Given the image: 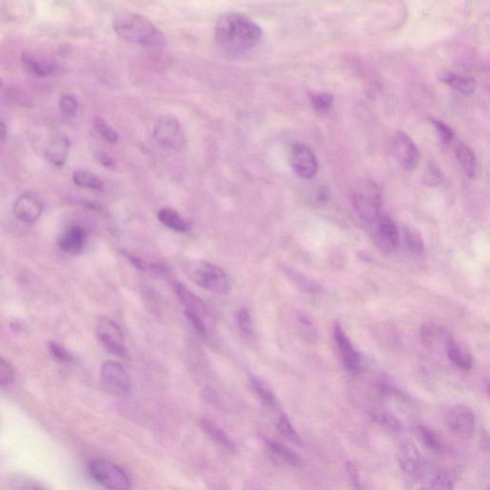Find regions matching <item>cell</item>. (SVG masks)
<instances>
[{"instance_id": "35", "label": "cell", "mask_w": 490, "mask_h": 490, "mask_svg": "<svg viewBox=\"0 0 490 490\" xmlns=\"http://www.w3.org/2000/svg\"><path fill=\"white\" fill-rule=\"evenodd\" d=\"M238 330L246 338H251L254 334L253 320L247 308H240L237 313Z\"/></svg>"}, {"instance_id": "4", "label": "cell", "mask_w": 490, "mask_h": 490, "mask_svg": "<svg viewBox=\"0 0 490 490\" xmlns=\"http://www.w3.org/2000/svg\"><path fill=\"white\" fill-rule=\"evenodd\" d=\"M89 469L92 478L105 489H132L129 476L122 467L114 462L104 459H94L89 462Z\"/></svg>"}, {"instance_id": "27", "label": "cell", "mask_w": 490, "mask_h": 490, "mask_svg": "<svg viewBox=\"0 0 490 490\" xmlns=\"http://www.w3.org/2000/svg\"><path fill=\"white\" fill-rule=\"evenodd\" d=\"M73 180L79 187L93 191L104 190V183L96 175L85 170H76L73 173Z\"/></svg>"}, {"instance_id": "2", "label": "cell", "mask_w": 490, "mask_h": 490, "mask_svg": "<svg viewBox=\"0 0 490 490\" xmlns=\"http://www.w3.org/2000/svg\"><path fill=\"white\" fill-rule=\"evenodd\" d=\"M113 29L121 39L130 44L157 50L164 49L167 44L164 34L150 19L134 12L118 16Z\"/></svg>"}, {"instance_id": "36", "label": "cell", "mask_w": 490, "mask_h": 490, "mask_svg": "<svg viewBox=\"0 0 490 490\" xmlns=\"http://www.w3.org/2000/svg\"><path fill=\"white\" fill-rule=\"evenodd\" d=\"M403 232L409 250L414 254H418V255L423 253L424 243L419 233L410 227L404 228Z\"/></svg>"}, {"instance_id": "38", "label": "cell", "mask_w": 490, "mask_h": 490, "mask_svg": "<svg viewBox=\"0 0 490 490\" xmlns=\"http://www.w3.org/2000/svg\"><path fill=\"white\" fill-rule=\"evenodd\" d=\"M186 318L190 322L191 325L193 326L197 333L200 334L201 338H206L208 335V329L206 326L204 320H203L202 315L200 313H193V311L186 310L184 311Z\"/></svg>"}, {"instance_id": "19", "label": "cell", "mask_w": 490, "mask_h": 490, "mask_svg": "<svg viewBox=\"0 0 490 490\" xmlns=\"http://www.w3.org/2000/svg\"><path fill=\"white\" fill-rule=\"evenodd\" d=\"M175 290L181 304L185 306L186 310L193 311V313H200L202 316L207 315V306L195 293H193L192 291L188 290L185 286L181 285V283H177L175 286Z\"/></svg>"}, {"instance_id": "15", "label": "cell", "mask_w": 490, "mask_h": 490, "mask_svg": "<svg viewBox=\"0 0 490 490\" xmlns=\"http://www.w3.org/2000/svg\"><path fill=\"white\" fill-rule=\"evenodd\" d=\"M44 204L31 193H24L15 201L14 213L17 220L24 223H34L42 216Z\"/></svg>"}, {"instance_id": "40", "label": "cell", "mask_w": 490, "mask_h": 490, "mask_svg": "<svg viewBox=\"0 0 490 490\" xmlns=\"http://www.w3.org/2000/svg\"><path fill=\"white\" fill-rule=\"evenodd\" d=\"M310 100L311 104L316 110H326L333 105L334 98L329 93H322V94H314L310 96Z\"/></svg>"}, {"instance_id": "47", "label": "cell", "mask_w": 490, "mask_h": 490, "mask_svg": "<svg viewBox=\"0 0 490 490\" xmlns=\"http://www.w3.org/2000/svg\"><path fill=\"white\" fill-rule=\"evenodd\" d=\"M12 92L14 91L11 87L0 78V100L10 99L12 96Z\"/></svg>"}, {"instance_id": "24", "label": "cell", "mask_w": 490, "mask_h": 490, "mask_svg": "<svg viewBox=\"0 0 490 490\" xmlns=\"http://www.w3.org/2000/svg\"><path fill=\"white\" fill-rule=\"evenodd\" d=\"M447 356H448L449 360L453 362L458 368L464 371L471 370L472 367L471 354L462 350L454 339L451 338L447 343Z\"/></svg>"}, {"instance_id": "5", "label": "cell", "mask_w": 490, "mask_h": 490, "mask_svg": "<svg viewBox=\"0 0 490 490\" xmlns=\"http://www.w3.org/2000/svg\"><path fill=\"white\" fill-rule=\"evenodd\" d=\"M96 333L105 350L118 358H130L129 351L124 344V335L114 321L107 317H100L97 323Z\"/></svg>"}, {"instance_id": "7", "label": "cell", "mask_w": 490, "mask_h": 490, "mask_svg": "<svg viewBox=\"0 0 490 490\" xmlns=\"http://www.w3.org/2000/svg\"><path fill=\"white\" fill-rule=\"evenodd\" d=\"M19 64L25 73L37 78L52 76L58 69L54 58L37 49L22 50Z\"/></svg>"}, {"instance_id": "20", "label": "cell", "mask_w": 490, "mask_h": 490, "mask_svg": "<svg viewBox=\"0 0 490 490\" xmlns=\"http://www.w3.org/2000/svg\"><path fill=\"white\" fill-rule=\"evenodd\" d=\"M69 140L67 137H59L53 141L45 155L51 164L62 167L69 157Z\"/></svg>"}, {"instance_id": "14", "label": "cell", "mask_w": 490, "mask_h": 490, "mask_svg": "<svg viewBox=\"0 0 490 490\" xmlns=\"http://www.w3.org/2000/svg\"><path fill=\"white\" fill-rule=\"evenodd\" d=\"M399 466L404 473L414 478H421L426 469V462L422 459L418 449L412 444H402L398 454Z\"/></svg>"}, {"instance_id": "10", "label": "cell", "mask_w": 490, "mask_h": 490, "mask_svg": "<svg viewBox=\"0 0 490 490\" xmlns=\"http://www.w3.org/2000/svg\"><path fill=\"white\" fill-rule=\"evenodd\" d=\"M446 423L452 433L462 439H471L474 435L475 416L473 412L464 405H455L447 411Z\"/></svg>"}, {"instance_id": "16", "label": "cell", "mask_w": 490, "mask_h": 490, "mask_svg": "<svg viewBox=\"0 0 490 490\" xmlns=\"http://www.w3.org/2000/svg\"><path fill=\"white\" fill-rule=\"evenodd\" d=\"M87 233L82 226L73 225L69 226L58 238L60 250L69 255H78L85 247Z\"/></svg>"}, {"instance_id": "39", "label": "cell", "mask_w": 490, "mask_h": 490, "mask_svg": "<svg viewBox=\"0 0 490 490\" xmlns=\"http://www.w3.org/2000/svg\"><path fill=\"white\" fill-rule=\"evenodd\" d=\"M424 183L428 186H438L442 181V175L441 170L435 163H428L426 170H424L423 177Z\"/></svg>"}, {"instance_id": "30", "label": "cell", "mask_w": 490, "mask_h": 490, "mask_svg": "<svg viewBox=\"0 0 490 490\" xmlns=\"http://www.w3.org/2000/svg\"><path fill=\"white\" fill-rule=\"evenodd\" d=\"M370 416L376 423H378L382 428H385L386 430L396 432V433L402 430L401 422L388 412L371 411Z\"/></svg>"}, {"instance_id": "21", "label": "cell", "mask_w": 490, "mask_h": 490, "mask_svg": "<svg viewBox=\"0 0 490 490\" xmlns=\"http://www.w3.org/2000/svg\"><path fill=\"white\" fill-rule=\"evenodd\" d=\"M158 220L161 221L168 228L175 231V232L186 233L189 232L192 226L182 216H180L177 211L170 208H163L158 213Z\"/></svg>"}, {"instance_id": "41", "label": "cell", "mask_w": 490, "mask_h": 490, "mask_svg": "<svg viewBox=\"0 0 490 490\" xmlns=\"http://www.w3.org/2000/svg\"><path fill=\"white\" fill-rule=\"evenodd\" d=\"M432 124L434 125L435 129L438 132L439 137L444 144H450L454 140L455 133L446 124L441 122V121L433 119Z\"/></svg>"}, {"instance_id": "22", "label": "cell", "mask_w": 490, "mask_h": 490, "mask_svg": "<svg viewBox=\"0 0 490 490\" xmlns=\"http://www.w3.org/2000/svg\"><path fill=\"white\" fill-rule=\"evenodd\" d=\"M266 446L275 456H277L281 461L285 462L288 466L293 467H301L303 466V459L296 452H294L290 447L283 446L281 442L274 441V439H266Z\"/></svg>"}, {"instance_id": "44", "label": "cell", "mask_w": 490, "mask_h": 490, "mask_svg": "<svg viewBox=\"0 0 490 490\" xmlns=\"http://www.w3.org/2000/svg\"><path fill=\"white\" fill-rule=\"evenodd\" d=\"M49 351L53 358H56L57 360L67 362V363L73 360L71 354L65 350L64 347L60 346V344L55 343V342H51L49 344Z\"/></svg>"}, {"instance_id": "17", "label": "cell", "mask_w": 490, "mask_h": 490, "mask_svg": "<svg viewBox=\"0 0 490 490\" xmlns=\"http://www.w3.org/2000/svg\"><path fill=\"white\" fill-rule=\"evenodd\" d=\"M378 222V240H380L384 247H396L399 245V233L396 223L388 215H379Z\"/></svg>"}, {"instance_id": "48", "label": "cell", "mask_w": 490, "mask_h": 490, "mask_svg": "<svg viewBox=\"0 0 490 490\" xmlns=\"http://www.w3.org/2000/svg\"><path fill=\"white\" fill-rule=\"evenodd\" d=\"M202 394L205 401H207L209 403L213 404V405H217L218 403L217 394H216L215 392L211 390V389H205V390H203Z\"/></svg>"}, {"instance_id": "42", "label": "cell", "mask_w": 490, "mask_h": 490, "mask_svg": "<svg viewBox=\"0 0 490 490\" xmlns=\"http://www.w3.org/2000/svg\"><path fill=\"white\" fill-rule=\"evenodd\" d=\"M60 107L64 114L74 116L78 110V100L72 95H64L60 99Z\"/></svg>"}, {"instance_id": "1", "label": "cell", "mask_w": 490, "mask_h": 490, "mask_svg": "<svg viewBox=\"0 0 490 490\" xmlns=\"http://www.w3.org/2000/svg\"><path fill=\"white\" fill-rule=\"evenodd\" d=\"M261 37V27L240 12H226L216 24V44L227 54L240 55L250 51L257 46Z\"/></svg>"}, {"instance_id": "8", "label": "cell", "mask_w": 490, "mask_h": 490, "mask_svg": "<svg viewBox=\"0 0 490 490\" xmlns=\"http://www.w3.org/2000/svg\"><path fill=\"white\" fill-rule=\"evenodd\" d=\"M100 380L105 388L116 396H129L132 391V382L129 374L120 363L115 361H105L100 367Z\"/></svg>"}, {"instance_id": "23", "label": "cell", "mask_w": 490, "mask_h": 490, "mask_svg": "<svg viewBox=\"0 0 490 490\" xmlns=\"http://www.w3.org/2000/svg\"><path fill=\"white\" fill-rule=\"evenodd\" d=\"M283 271L286 274V277L290 279L291 283L294 286H297L299 290L304 291V292L317 293L321 290L320 285H318L316 281L311 280V279L306 277L304 274L299 272V271L294 270L293 268H288V266L283 268Z\"/></svg>"}, {"instance_id": "28", "label": "cell", "mask_w": 490, "mask_h": 490, "mask_svg": "<svg viewBox=\"0 0 490 490\" xmlns=\"http://www.w3.org/2000/svg\"><path fill=\"white\" fill-rule=\"evenodd\" d=\"M297 323L299 333H300L301 338L306 343L314 345L317 342L318 333L310 316L306 313H299L297 314Z\"/></svg>"}, {"instance_id": "37", "label": "cell", "mask_w": 490, "mask_h": 490, "mask_svg": "<svg viewBox=\"0 0 490 490\" xmlns=\"http://www.w3.org/2000/svg\"><path fill=\"white\" fill-rule=\"evenodd\" d=\"M456 476L449 471H441L435 475L430 484L433 489H451L454 487Z\"/></svg>"}, {"instance_id": "26", "label": "cell", "mask_w": 490, "mask_h": 490, "mask_svg": "<svg viewBox=\"0 0 490 490\" xmlns=\"http://www.w3.org/2000/svg\"><path fill=\"white\" fill-rule=\"evenodd\" d=\"M444 84L450 85L462 94L471 95L475 90V80L471 78L458 76L453 73H444L439 77Z\"/></svg>"}, {"instance_id": "12", "label": "cell", "mask_w": 490, "mask_h": 490, "mask_svg": "<svg viewBox=\"0 0 490 490\" xmlns=\"http://www.w3.org/2000/svg\"><path fill=\"white\" fill-rule=\"evenodd\" d=\"M290 165L294 172L304 180H311L318 170V161L313 150L304 144L294 146L290 155Z\"/></svg>"}, {"instance_id": "29", "label": "cell", "mask_w": 490, "mask_h": 490, "mask_svg": "<svg viewBox=\"0 0 490 490\" xmlns=\"http://www.w3.org/2000/svg\"><path fill=\"white\" fill-rule=\"evenodd\" d=\"M456 157L466 175L473 177L476 173V157L471 148L464 144L458 145L456 148Z\"/></svg>"}, {"instance_id": "31", "label": "cell", "mask_w": 490, "mask_h": 490, "mask_svg": "<svg viewBox=\"0 0 490 490\" xmlns=\"http://www.w3.org/2000/svg\"><path fill=\"white\" fill-rule=\"evenodd\" d=\"M444 335H446V331L438 324L430 322V323H426L422 326L421 339L422 344L427 348H432L436 343L437 339Z\"/></svg>"}, {"instance_id": "33", "label": "cell", "mask_w": 490, "mask_h": 490, "mask_svg": "<svg viewBox=\"0 0 490 490\" xmlns=\"http://www.w3.org/2000/svg\"><path fill=\"white\" fill-rule=\"evenodd\" d=\"M276 426H277L278 431L280 432L281 436L285 437L288 441L293 442L297 446H303V441H301V437L299 436L297 431L295 430L286 414H281Z\"/></svg>"}, {"instance_id": "11", "label": "cell", "mask_w": 490, "mask_h": 490, "mask_svg": "<svg viewBox=\"0 0 490 490\" xmlns=\"http://www.w3.org/2000/svg\"><path fill=\"white\" fill-rule=\"evenodd\" d=\"M354 209L358 213L359 218L366 223L371 225L374 221L378 220L379 217V210H380L381 198L380 193L373 184L369 188L368 193H356L353 197Z\"/></svg>"}, {"instance_id": "6", "label": "cell", "mask_w": 490, "mask_h": 490, "mask_svg": "<svg viewBox=\"0 0 490 490\" xmlns=\"http://www.w3.org/2000/svg\"><path fill=\"white\" fill-rule=\"evenodd\" d=\"M153 135L164 149L180 150L185 144V137L177 118L163 115L155 122Z\"/></svg>"}, {"instance_id": "43", "label": "cell", "mask_w": 490, "mask_h": 490, "mask_svg": "<svg viewBox=\"0 0 490 490\" xmlns=\"http://www.w3.org/2000/svg\"><path fill=\"white\" fill-rule=\"evenodd\" d=\"M15 378V371L8 362L0 358V385L12 383Z\"/></svg>"}, {"instance_id": "45", "label": "cell", "mask_w": 490, "mask_h": 490, "mask_svg": "<svg viewBox=\"0 0 490 490\" xmlns=\"http://www.w3.org/2000/svg\"><path fill=\"white\" fill-rule=\"evenodd\" d=\"M346 469L347 472H348L349 477H350V480L351 484H353V486L356 487V489H361V482L360 479H359L358 469H356V467L354 466L353 462H347Z\"/></svg>"}, {"instance_id": "25", "label": "cell", "mask_w": 490, "mask_h": 490, "mask_svg": "<svg viewBox=\"0 0 490 490\" xmlns=\"http://www.w3.org/2000/svg\"><path fill=\"white\" fill-rule=\"evenodd\" d=\"M250 384L263 405L268 407V408H276L278 406V399L276 398L275 394L271 390L270 386L266 385L261 378L257 376H251Z\"/></svg>"}, {"instance_id": "49", "label": "cell", "mask_w": 490, "mask_h": 490, "mask_svg": "<svg viewBox=\"0 0 490 490\" xmlns=\"http://www.w3.org/2000/svg\"><path fill=\"white\" fill-rule=\"evenodd\" d=\"M7 128L3 123L0 122V141H3L7 138Z\"/></svg>"}, {"instance_id": "34", "label": "cell", "mask_w": 490, "mask_h": 490, "mask_svg": "<svg viewBox=\"0 0 490 490\" xmlns=\"http://www.w3.org/2000/svg\"><path fill=\"white\" fill-rule=\"evenodd\" d=\"M93 125H94L95 130H96L98 134H99L103 139L107 141V142L116 143L117 141L119 140V135H118L116 130L113 129L112 127H110L102 118H95Z\"/></svg>"}, {"instance_id": "13", "label": "cell", "mask_w": 490, "mask_h": 490, "mask_svg": "<svg viewBox=\"0 0 490 490\" xmlns=\"http://www.w3.org/2000/svg\"><path fill=\"white\" fill-rule=\"evenodd\" d=\"M333 338L338 346L339 354L347 370L353 374H358L361 371V358L358 351L354 349L350 339L344 333L343 329L336 323L333 328Z\"/></svg>"}, {"instance_id": "46", "label": "cell", "mask_w": 490, "mask_h": 490, "mask_svg": "<svg viewBox=\"0 0 490 490\" xmlns=\"http://www.w3.org/2000/svg\"><path fill=\"white\" fill-rule=\"evenodd\" d=\"M95 158H96L100 164L105 166V167L110 168V169L114 167V162H113L112 158L107 153L98 150V152H95Z\"/></svg>"}, {"instance_id": "32", "label": "cell", "mask_w": 490, "mask_h": 490, "mask_svg": "<svg viewBox=\"0 0 490 490\" xmlns=\"http://www.w3.org/2000/svg\"><path fill=\"white\" fill-rule=\"evenodd\" d=\"M418 430L424 446L428 447L431 450L439 452V453L446 450V446H444L441 439L432 429L421 426L419 427Z\"/></svg>"}, {"instance_id": "18", "label": "cell", "mask_w": 490, "mask_h": 490, "mask_svg": "<svg viewBox=\"0 0 490 490\" xmlns=\"http://www.w3.org/2000/svg\"><path fill=\"white\" fill-rule=\"evenodd\" d=\"M200 426L206 435L218 446L223 447L228 451L235 450V444L232 439L215 422L210 421L209 419L202 418L200 419Z\"/></svg>"}, {"instance_id": "3", "label": "cell", "mask_w": 490, "mask_h": 490, "mask_svg": "<svg viewBox=\"0 0 490 490\" xmlns=\"http://www.w3.org/2000/svg\"><path fill=\"white\" fill-rule=\"evenodd\" d=\"M190 277L200 288L210 292L226 295L231 291V283L228 276L220 266L200 261L192 265L189 270Z\"/></svg>"}, {"instance_id": "9", "label": "cell", "mask_w": 490, "mask_h": 490, "mask_svg": "<svg viewBox=\"0 0 490 490\" xmlns=\"http://www.w3.org/2000/svg\"><path fill=\"white\" fill-rule=\"evenodd\" d=\"M393 152L399 164L404 170H416L421 160V152L416 143L403 132H398L393 139Z\"/></svg>"}]
</instances>
